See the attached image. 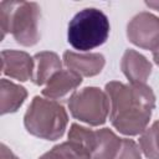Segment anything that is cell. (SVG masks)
<instances>
[{
  "instance_id": "cell-8",
  "label": "cell",
  "mask_w": 159,
  "mask_h": 159,
  "mask_svg": "<svg viewBox=\"0 0 159 159\" xmlns=\"http://www.w3.org/2000/svg\"><path fill=\"white\" fill-rule=\"evenodd\" d=\"M62 58L67 70L80 75L81 77H93L101 73L106 63L104 56L98 52L80 53L67 50L63 52Z\"/></svg>"
},
{
  "instance_id": "cell-3",
  "label": "cell",
  "mask_w": 159,
  "mask_h": 159,
  "mask_svg": "<svg viewBox=\"0 0 159 159\" xmlns=\"http://www.w3.org/2000/svg\"><path fill=\"white\" fill-rule=\"evenodd\" d=\"M68 116L62 104L40 96L34 97L24 116L26 130L41 139L57 140L66 130Z\"/></svg>"
},
{
  "instance_id": "cell-1",
  "label": "cell",
  "mask_w": 159,
  "mask_h": 159,
  "mask_svg": "<svg viewBox=\"0 0 159 159\" xmlns=\"http://www.w3.org/2000/svg\"><path fill=\"white\" fill-rule=\"evenodd\" d=\"M106 93L111 103L109 120L119 133L137 135L147 129L155 108V96L149 86L111 81Z\"/></svg>"
},
{
  "instance_id": "cell-5",
  "label": "cell",
  "mask_w": 159,
  "mask_h": 159,
  "mask_svg": "<svg viewBox=\"0 0 159 159\" xmlns=\"http://www.w3.org/2000/svg\"><path fill=\"white\" fill-rule=\"evenodd\" d=\"M109 98L98 87H84L75 92L68 99V108L73 118L97 127L104 124L111 109Z\"/></svg>"
},
{
  "instance_id": "cell-14",
  "label": "cell",
  "mask_w": 159,
  "mask_h": 159,
  "mask_svg": "<svg viewBox=\"0 0 159 159\" xmlns=\"http://www.w3.org/2000/svg\"><path fill=\"white\" fill-rule=\"evenodd\" d=\"M139 147L148 159H159V120L142 133Z\"/></svg>"
},
{
  "instance_id": "cell-17",
  "label": "cell",
  "mask_w": 159,
  "mask_h": 159,
  "mask_svg": "<svg viewBox=\"0 0 159 159\" xmlns=\"http://www.w3.org/2000/svg\"><path fill=\"white\" fill-rule=\"evenodd\" d=\"M114 159H142L140 147L133 139L124 138Z\"/></svg>"
},
{
  "instance_id": "cell-21",
  "label": "cell",
  "mask_w": 159,
  "mask_h": 159,
  "mask_svg": "<svg viewBox=\"0 0 159 159\" xmlns=\"http://www.w3.org/2000/svg\"><path fill=\"white\" fill-rule=\"evenodd\" d=\"M39 159H56V158H55V155H53L51 152H47V153H45L43 155H41Z\"/></svg>"
},
{
  "instance_id": "cell-15",
  "label": "cell",
  "mask_w": 159,
  "mask_h": 159,
  "mask_svg": "<svg viewBox=\"0 0 159 159\" xmlns=\"http://www.w3.org/2000/svg\"><path fill=\"white\" fill-rule=\"evenodd\" d=\"M56 159H92L91 153L80 143L67 140L55 145L50 150Z\"/></svg>"
},
{
  "instance_id": "cell-9",
  "label": "cell",
  "mask_w": 159,
  "mask_h": 159,
  "mask_svg": "<svg viewBox=\"0 0 159 159\" xmlns=\"http://www.w3.org/2000/svg\"><path fill=\"white\" fill-rule=\"evenodd\" d=\"M82 83V77L70 70H61L55 73L42 89V94L48 99L63 101L70 99L76 88Z\"/></svg>"
},
{
  "instance_id": "cell-4",
  "label": "cell",
  "mask_w": 159,
  "mask_h": 159,
  "mask_svg": "<svg viewBox=\"0 0 159 159\" xmlns=\"http://www.w3.org/2000/svg\"><path fill=\"white\" fill-rule=\"evenodd\" d=\"M109 30V20L103 11L96 7H86L70 21L67 41L78 51L93 50L108 40Z\"/></svg>"
},
{
  "instance_id": "cell-13",
  "label": "cell",
  "mask_w": 159,
  "mask_h": 159,
  "mask_svg": "<svg viewBox=\"0 0 159 159\" xmlns=\"http://www.w3.org/2000/svg\"><path fill=\"white\" fill-rule=\"evenodd\" d=\"M96 137L97 143L92 159H114L120 148L122 139L117 137L109 128L96 130Z\"/></svg>"
},
{
  "instance_id": "cell-7",
  "label": "cell",
  "mask_w": 159,
  "mask_h": 159,
  "mask_svg": "<svg viewBox=\"0 0 159 159\" xmlns=\"http://www.w3.org/2000/svg\"><path fill=\"white\" fill-rule=\"evenodd\" d=\"M1 72L10 78L21 82L32 80L34 73V57L27 52L16 50L1 51Z\"/></svg>"
},
{
  "instance_id": "cell-16",
  "label": "cell",
  "mask_w": 159,
  "mask_h": 159,
  "mask_svg": "<svg viewBox=\"0 0 159 159\" xmlns=\"http://www.w3.org/2000/svg\"><path fill=\"white\" fill-rule=\"evenodd\" d=\"M68 140H73L76 143H80L92 155L94 152V148H96V143H97L96 130H92V129H88V128L82 127L80 124L73 123L70 128V132H68Z\"/></svg>"
},
{
  "instance_id": "cell-10",
  "label": "cell",
  "mask_w": 159,
  "mask_h": 159,
  "mask_svg": "<svg viewBox=\"0 0 159 159\" xmlns=\"http://www.w3.org/2000/svg\"><path fill=\"white\" fill-rule=\"evenodd\" d=\"M120 68L132 84H144L152 73L153 66L142 53L128 48L122 56Z\"/></svg>"
},
{
  "instance_id": "cell-18",
  "label": "cell",
  "mask_w": 159,
  "mask_h": 159,
  "mask_svg": "<svg viewBox=\"0 0 159 159\" xmlns=\"http://www.w3.org/2000/svg\"><path fill=\"white\" fill-rule=\"evenodd\" d=\"M0 148V159H19L5 144H1Z\"/></svg>"
},
{
  "instance_id": "cell-6",
  "label": "cell",
  "mask_w": 159,
  "mask_h": 159,
  "mask_svg": "<svg viewBox=\"0 0 159 159\" xmlns=\"http://www.w3.org/2000/svg\"><path fill=\"white\" fill-rule=\"evenodd\" d=\"M127 37L140 48L157 50L159 47V17L147 11L137 14L127 25Z\"/></svg>"
},
{
  "instance_id": "cell-19",
  "label": "cell",
  "mask_w": 159,
  "mask_h": 159,
  "mask_svg": "<svg viewBox=\"0 0 159 159\" xmlns=\"http://www.w3.org/2000/svg\"><path fill=\"white\" fill-rule=\"evenodd\" d=\"M145 5L159 11V1H145Z\"/></svg>"
},
{
  "instance_id": "cell-11",
  "label": "cell",
  "mask_w": 159,
  "mask_h": 159,
  "mask_svg": "<svg viewBox=\"0 0 159 159\" xmlns=\"http://www.w3.org/2000/svg\"><path fill=\"white\" fill-rule=\"evenodd\" d=\"M62 62L56 52L42 51L34 56V73L32 82L37 86L47 83L51 77L61 71Z\"/></svg>"
},
{
  "instance_id": "cell-2",
  "label": "cell",
  "mask_w": 159,
  "mask_h": 159,
  "mask_svg": "<svg viewBox=\"0 0 159 159\" xmlns=\"http://www.w3.org/2000/svg\"><path fill=\"white\" fill-rule=\"evenodd\" d=\"M40 6L32 1H1L0 25L1 40L6 34H11L17 43L34 46L40 40L39 20Z\"/></svg>"
},
{
  "instance_id": "cell-20",
  "label": "cell",
  "mask_w": 159,
  "mask_h": 159,
  "mask_svg": "<svg viewBox=\"0 0 159 159\" xmlns=\"http://www.w3.org/2000/svg\"><path fill=\"white\" fill-rule=\"evenodd\" d=\"M153 60H154V62L159 66V47L153 51Z\"/></svg>"
},
{
  "instance_id": "cell-12",
  "label": "cell",
  "mask_w": 159,
  "mask_h": 159,
  "mask_svg": "<svg viewBox=\"0 0 159 159\" xmlns=\"http://www.w3.org/2000/svg\"><path fill=\"white\" fill-rule=\"evenodd\" d=\"M27 97V91L9 80L2 78L0 82V113H14L16 112Z\"/></svg>"
}]
</instances>
